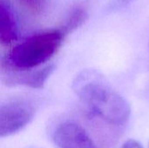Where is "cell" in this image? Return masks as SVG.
<instances>
[{
    "label": "cell",
    "instance_id": "3957f363",
    "mask_svg": "<svg viewBox=\"0 0 149 148\" xmlns=\"http://www.w3.org/2000/svg\"><path fill=\"white\" fill-rule=\"evenodd\" d=\"M34 110L25 102L12 101L0 106V137L13 135L33 119Z\"/></svg>",
    "mask_w": 149,
    "mask_h": 148
},
{
    "label": "cell",
    "instance_id": "277c9868",
    "mask_svg": "<svg viewBox=\"0 0 149 148\" xmlns=\"http://www.w3.org/2000/svg\"><path fill=\"white\" fill-rule=\"evenodd\" d=\"M52 139L58 148H98L86 130L73 122L58 126Z\"/></svg>",
    "mask_w": 149,
    "mask_h": 148
},
{
    "label": "cell",
    "instance_id": "30bf717a",
    "mask_svg": "<svg viewBox=\"0 0 149 148\" xmlns=\"http://www.w3.org/2000/svg\"><path fill=\"white\" fill-rule=\"evenodd\" d=\"M131 0H114L112 2V9H117L120 6L127 4Z\"/></svg>",
    "mask_w": 149,
    "mask_h": 148
},
{
    "label": "cell",
    "instance_id": "7a4b0ae2",
    "mask_svg": "<svg viewBox=\"0 0 149 148\" xmlns=\"http://www.w3.org/2000/svg\"><path fill=\"white\" fill-rule=\"evenodd\" d=\"M66 33L65 29L51 30L31 36L12 48L4 58V66L26 72L45 64L58 52Z\"/></svg>",
    "mask_w": 149,
    "mask_h": 148
},
{
    "label": "cell",
    "instance_id": "8992f818",
    "mask_svg": "<svg viewBox=\"0 0 149 148\" xmlns=\"http://www.w3.org/2000/svg\"><path fill=\"white\" fill-rule=\"evenodd\" d=\"M54 70V66L50 65L37 71L31 70L24 72L17 78H14L10 84H17L20 85H25L31 88H41L45 85V81L51 76Z\"/></svg>",
    "mask_w": 149,
    "mask_h": 148
},
{
    "label": "cell",
    "instance_id": "9c48e42d",
    "mask_svg": "<svg viewBox=\"0 0 149 148\" xmlns=\"http://www.w3.org/2000/svg\"><path fill=\"white\" fill-rule=\"evenodd\" d=\"M121 148H143L142 146L141 145L140 142H138L137 140H127Z\"/></svg>",
    "mask_w": 149,
    "mask_h": 148
},
{
    "label": "cell",
    "instance_id": "ba28073f",
    "mask_svg": "<svg viewBox=\"0 0 149 148\" xmlns=\"http://www.w3.org/2000/svg\"><path fill=\"white\" fill-rule=\"evenodd\" d=\"M20 4L33 13H38L43 9L46 0H17Z\"/></svg>",
    "mask_w": 149,
    "mask_h": 148
},
{
    "label": "cell",
    "instance_id": "5b68a950",
    "mask_svg": "<svg viewBox=\"0 0 149 148\" xmlns=\"http://www.w3.org/2000/svg\"><path fill=\"white\" fill-rule=\"evenodd\" d=\"M18 36L16 16L9 0H0V44H10Z\"/></svg>",
    "mask_w": 149,
    "mask_h": 148
},
{
    "label": "cell",
    "instance_id": "6da1fadb",
    "mask_svg": "<svg viewBox=\"0 0 149 148\" xmlns=\"http://www.w3.org/2000/svg\"><path fill=\"white\" fill-rule=\"evenodd\" d=\"M77 91L90 110L103 120L122 125L131 114L128 102L118 93L101 73L87 71L77 79Z\"/></svg>",
    "mask_w": 149,
    "mask_h": 148
},
{
    "label": "cell",
    "instance_id": "52a82bcc",
    "mask_svg": "<svg viewBox=\"0 0 149 148\" xmlns=\"http://www.w3.org/2000/svg\"><path fill=\"white\" fill-rule=\"evenodd\" d=\"M86 17H87V15L85 10H83L81 9H78V10H74L73 13L71 15V17H70L69 20L67 21L64 29L66 31V32L75 30L76 28L80 26L86 21Z\"/></svg>",
    "mask_w": 149,
    "mask_h": 148
}]
</instances>
